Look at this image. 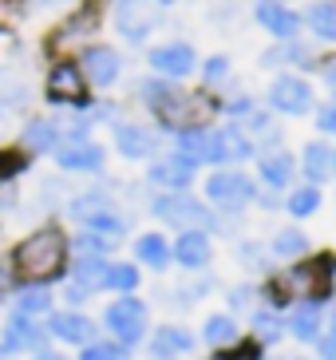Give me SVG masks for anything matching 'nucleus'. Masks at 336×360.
Returning <instances> with one entry per match:
<instances>
[{"instance_id":"nucleus-35","label":"nucleus","mask_w":336,"mask_h":360,"mask_svg":"<svg viewBox=\"0 0 336 360\" xmlns=\"http://www.w3.org/2000/svg\"><path fill=\"white\" fill-rule=\"evenodd\" d=\"M301 167H305V174L313 182H325L328 174L336 170V159H332V150L325 147V143H309L305 147V159H301Z\"/></svg>"},{"instance_id":"nucleus-42","label":"nucleus","mask_w":336,"mask_h":360,"mask_svg":"<svg viewBox=\"0 0 336 360\" xmlns=\"http://www.w3.org/2000/svg\"><path fill=\"white\" fill-rule=\"evenodd\" d=\"M281 333H285V321L277 317L273 309H257V313H253V337H257V340L273 345Z\"/></svg>"},{"instance_id":"nucleus-18","label":"nucleus","mask_w":336,"mask_h":360,"mask_svg":"<svg viewBox=\"0 0 336 360\" xmlns=\"http://www.w3.org/2000/svg\"><path fill=\"white\" fill-rule=\"evenodd\" d=\"M198 167L190 159H182L179 150H167V155H155L147 162V186H155V194H174V191H190V182H194Z\"/></svg>"},{"instance_id":"nucleus-27","label":"nucleus","mask_w":336,"mask_h":360,"mask_svg":"<svg viewBox=\"0 0 336 360\" xmlns=\"http://www.w3.org/2000/svg\"><path fill=\"white\" fill-rule=\"evenodd\" d=\"M135 265H147V269H155V274H162L170 265V242L167 233L158 230H147L135 238Z\"/></svg>"},{"instance_id":"nucleus-24","label":"nucleus","mask_w":336,"mask_h":360,"mask_svg":"<svg viewBox=\"0 0 336 360\" xmlns=\"http://www.w3.org/2000/svg\"><path fill=\"white\" fill-rule=\"evenodd\" d=\"M8 309L16 317L44 321L56 309V293H52V285H16V293L8 297Z\"/></svg>"},{"instance_id":"nucleus-21","label":"nucleus","mask_w":336,"mask_h":360,"mask_svg":"<svg viewBox=\"0 0 336 360\" xmlns=\"http://www.w3.org/2000/svg\"><path fill=\"white\" fill-rule=\"evenodd\" d=\"M174 150L194 167H218V147H214V127H186L174 135Z\"/></svg>"},{"instance_id":"nucleus-48","label":"nucleus","mask_w":336,"mask_h":360,"mask_svg":"<svg viewBox=\"0 0 336 360\" xmlns=\"http://www.w3.org/2000/svg\"><path fill=\"white\" fill-rule=\"evenodd\" d=\"M218 360H261V349L257 345H242V349H233L230 356H218Z\"/></svg>"},{"instance_id":"nucleus-12","label":"nucleus","mask_w":336,"mask_h":360,"mask_svg":"<svg viewBox=\"0 0 336 360\" xmlns=\"http://www.w3.org/2000/svg\"><path fill=\"white\" fill-rule=\"evenodd\" d=\"M111 147L119 159L127 162H150L158 155V131L143 119H123L119 115L111 123Z\"/></svg>"},{"instance_id":"nucleus-36","label":"nucleus","mask_w":336,"mask_h":360,"mask_svg":"<svg viewBox=\"0 0 336 360\" xmlns=\"http://www.w3.org/2000/svg\"><path fill=\"white\" fill-rule=\"evenodd\" d=\"M28 0H0V40H12L20 36L24 20H28Z\"/></svg>"},{"instance_id":"nucleus-4","label":"nucleus","mask_w":336,"mask_h":360,"mask_svg":"<svg viewBox=\"0 0 336 360\" xmlns=\"http://www.w3.org/2000/svg\"><path fill=\"white\" fill-rule=\"evenodd\" d=\"M36 99H44L48 111L63 115V111H75L91 99V87H87L84 72L75 60H44V75L40 87H36Z\"/></svg>"},{"instance_id":"nucleus-13","label":"nucleus","mask_w":336,"mask_h":360,"mask_svg":"<svg viewBox=\"0 0 336 360\" xmlns=\"http://www.w3.org/2000/svg\"><path fill=\"white\" fill-rule=\"evenodd\" d=\"M147 68L150 75L167 79V84H182V79H190L198 72V52L186 40H162L147 52Z\"/></svg>"},{"instance_id":"nucleus-37","label":"nucleus","mask_w":336,"mask_h":360,"mask_svg":"<svg viewBox=\"0 0 336 360\" xmlns=\"http://www.w3.org/2000/svg\"><path fill=\"white\" fill-rule=\"evenodd\" d=\"M309 28H313L321 40H336V0H321L309 8Z\"/></svg>"},{"instance_id":"nucleus-51","label":"nucleus","mask_w":336,"mask_h":360,"mask_svg":"<svg viewBox=\"0 0 336 360\" xmlns=\"http://www.w3.org/2000/svg\"><path fill=\"white\" fill-rule=\"evenodd\" d=\"M328 87H332V96H336V64L328 68Z\"/></svg>"},{"instance_id":"nucleus-17","label":"nucleus","mask_w":336,"mask_h":360,"mask_svg":"<svg viewBox=\"0 0 336 360\" xmlns=\"http://www.w3.org/2000/svg\"><path fill=\"white\" fill-rule=\"evenodd\" d=\"M44 328H48V340H60L67 349H84L99 337V321L87 317L84 309H52L44 317Z\"/></svg>"},{"instance_id":"nucleus-38","label":"nucleus","mask_w":336,"mask_h":360,"mask_svg":"<svg viewBox=\"0 0 336 360\" xmlns=\"http://www.w3.org/2000/svg\"><path fill=\"white\" fill-rule=\"evenodd\" d=\"M261 60H265V68H281V64H301V68H313V64H309V60H313V56H309V48H301L297 40H285L281 48H269V52H265Z\"/></svg>"},{"instance_id":"nucleus-49","label":"nucleus","mask_w":336,"mask_h":360,"mask_svg":"<svg viewBox=\"0 0 336 360\" xmlns=\"http://www.w3.org/2000/svg\"><path fill=\"white\" fill-rule=\"evenodd\" d=\"M316 352H321V360H336V328L328 333V337H321V345H316Z\"/></svg>"},{"instance_id":"nucleus-7","label":"nucleus","mask_w":336,"mask_h":360,"mask_svg":"<svg viewBox=\"0 0 336 360\" xmlns=\"http://www.w3.org/2000/svg\"><path fill=\"white\" fill-rule=\"evenodd\" d=\"M103 328H107V337L119 340L123 349L143 345V337H147V328H150L147 301H138L135 293H131V297H115V301L103 309Z\"/></svg>"},{"instance_id":"nucleus-28","label":"nucleus","mask_w":336,"mask_h":360,"mask_svg":"<svg viewBox=\"0 0 336 360\" xmlns=\"http://www.w3.org/2000/svg\"><path fill=\"white\" fill-rule=\"evenodd\" d=\"M79 230H91V233H99V238H107L111 245H119L127 233H131V214L119 210V206H107V210H99L95 218H87Z\"/></svg>"},{"instance_id":"nucleus-16","label":"nucleus","mask_w":336,"mask_h":360,"mask_svg":"<svg viewBox=\"0 0 336 360\" xmlns=\"http://www.w3.org/2000/svg\"><path fill=\"white\" fill-rule=\"evenodd\" d=\"M40 349H48V328H44V321H28V317L8 313V321L0 325V360L32 356V352H40Z\"/></svg>"},{"instance_id":"nucleus-10","label":"nucleus","mask_w":336,"mask_h":360,"mask_svg":"<svg viewBox=\"0 0 336 360\" xmlns=\"http://www.w3.org/2000/svg\"><path fill=\"white\" fill-rule=\"evenodd\" d=\"M75 64H79V72H84L87 87H91V96H103V91H111V87L123 79V72H127L123 52H119L115 44H107V40L87 44L84 52L75 56Z\"/></svg>"},{"instance_id":"nucleus-43","label":"nucleus","mask_w":336,"mask_h":360,"mask_svg":"<svg viewBox=\"0 0 336 360\" xmlns=\"http://www.w3.org/2000/svg\"><path fill=\"white\" fill-rule=\"evenodd\" d=\"M230 75H233V68H230V56H210V60L202 64V84H206V87L230 84Z\"/></svg>"},{"instance_id":"nucleus-6","label":"nucleus","mask_w":336,"mask_h":360,"mask_svg":"<svg viewBox=\"0 0 336 360\" xmlns=\"http://www.w3.org/2000/svg\"><path fill=\"white\" fill-rule=\"evenodd\" d=\"M150 214H155L158 222L174 226V230H221L214 210L202 198H194L190 191L155 194V198H150Z\"/></svg>"},{"instance_id":"nucleus-2","label":"nucleus","mask_w":336,"mask_h":360,"mask_svg":"<svg viewBox=\"0 0 336 360\" xmlns=\"http://www.w3.org/2000/svg\"><path fill=\"white\" fill-rule=\"evenodd\" d=\"M135 96H138V103L155 115L158 127L170 131V135H179V131H186V127H210L214 111H218V103H214L206 91H182L179 84H167V79H158V75L138 79Z\"/></svg>"},{"instance_id":"nucleus-25","label":"nucleus","mask_w":336,"mask_h":360,"mask_svg":"<svg viewBox=\"0 0 336 360\" xmlns=\"http://www.w3.org/2000/svg\"><path fill=\"white\" fill-rule=\"evenodd\" d=\"M214 147H218V167H226V162H245L253 155V143L245 139V131L238 123L214 127Z\"/></svg>"},{"instance_id":"nucleus-53","label":"nucleus","mask_w":336,"mask_h":360,"mask_svg":"<svg viewBox=\"0 0 336 360\" xmlns=\"http://www.w3.org/2000/svg\"><path fill=\"white\" fill-rule=\"evenodd\" d=\"M332 321H336V313H332Z\"/></svg>"},{"instance_id":"nucleus-22","label":"nucleus","mask_w":336,"mask_h":360,"mask_svg":"<svg viewBox=\"0 0 336 360\" xmlns=\"http://www.w3.org/2000/svg\"><path fill=\"white\" fill-rule=\"evenodd\" d=\"M194 349V333L182 325H158L147 340V352L150 360H179Z\"/></svg>"},{"instance_id":"nucleus-5","label":"nucleus","mask_w":336,"mask_h":360,"mask_svg":"<svg viewBox=\"0 0 336 360\" xmlns=\"http://www.w3.org/2000/svg\"><path fill=\"white\" fill-rule=\"evenodd\" d=\"M107 20L115 28V36L131 48H143L162 24V8L155 0H111L107 4Z\"/></svg>"},{"instance_id":"nucleus-31","label":"nucleus","mask_w":336,"mask_h":360,"mask_svg":"<svg viewBox=\"0 0 336 360\" xmlns=\"http://www.w3.org/2000/svg\"><path fill=\"white\" fill-rule=\"evenodd\" d=\"M289 333H293L297 340L321 337V305H316V301H301V305L289 313Z\"/></svg>"},{"instance_id":"nucleus-41","label":"nucleus","mask_w":336,"mask_h":360,"mask_svg":"<svg viewBox=\"0 0 336 360\" xmlns=\"http://www.w3.org/2000/svg\"><path fill=\"white\" fill-rule=\"evenodd\" d=\"M285 206H289V214H293V218H309V214L321 210V191H316V186H297V191L289 194V202H285Z\"/></svg>"},{"instance_id":"nucleus-15","label":"nucleus","mask_w":336,"mask_h":360,"mask_svg":"<svg viewBox=\"0 0 336 360\" xmlns=\"http://www.w3.org/2000/svg\"><path fill=\"white\" fill-rule=\"evenodd\" d=\"M253 182L245 179L242 170H214L210 179H206V206H214V210H226V214H238L245 210L253 202Z\"/></svg>"},{"instance_id":"nucleus-32","label":"nucleus","mask_w":336,"mask_h":360,"mask_svg":"<svg viewBox=\"0 0 336 360\" xmlns=\"http://www.w3.org/2000/svg\"><path fill=\"white\" fill-rule=\"evenodd\" d=\"M202 340L214 345V349H230L233 340H238V321H233L230 313H214V317H206V325H202Z\"/></svg>"},{"instance_id":"nucleus-20","label":"nucleus","mask_w":336,"mask_h":360,"mask_svg":"<svg viewBox=\"0 0 336 360\" xmlns=\"http://www.w3.org/2000/svg\"><path fill=\"white\" fill-rule=\"evenodd\" d=\"M214 257V245H210V233L206 230H179V238L170 242V262L182 265V269H206Z\"/></svg>"},{"instance_id":"nucleus-40","label":"nucleus","mask_w":336,"mask_h":360,"mask_svg":"<svg viewBox=\"0 0 336 360\" xmlns=\"http://www.w3.org/2000/svg\"><path fill=\"white\" fill-rule=\"evenodd\" d=\"M273 254L277 257H301V254H309V238L301 230H277V238H273Z\"/></svg>"},{"instance_id":"nucleus-52","label":"nucleus","mask_w":336,"mask_h":360,"mask_svg":"<svg viewBox=\"0 0 336 360\" xmlns=\"http://www.w3.org/2000/svg\"><path fill=\"white\" fill-rule=\"evenodd\" d=\"M158 8H174V4H182V0H155Z\"/></svg>"},{"instance_id":"nucleus-54","label":"nucleus","mask_w":336,"mask_h":360,"mask_svg":"<svg viewBox=\"0 0 336 360\" xmlns=\"http://www.w3.org/2000/svg\"><path fill=\"white\" fill-rule=\"evenodd\" d=\"M332 159H336V155H332Z\"/></svg>"},{"instance_id":"nucleus-46","label":"nucleus","mask_w":336,"mask_h":360,"mask_svg":"<svg viewBox=\"0 0 336 360\" xmlns=\"http://www.w3.org/2000/svg\"><path fill=\"white\" fill-rule=\"evenodd\" d=\"M316 127L328 131V135H336V103H328V107H321V111H316Z\"/></svg>"},{"instance_id":"nucleus-29","label":"nucleus","mask_w":336,"mask_h":360,"mask_svg":"<svg viewBox=\"0 0 336 360\" xmlns=\"http://www.w3.org/2000/svg\"><path fill=\"white\" fill-rule=\"evenodd\" d=\"M67 250H72V262H111L115 245L91 230H75V233H67Z\"/></svg>"},{"instance_id":"nucleus-3","label":"nucleus","mask_w":336,"mask_h":360,"mask_svg":"<svg viewBox=\"0 0 336 360\" xmlns=\"http://www.w3.org/2000/svg\"><path fill=\"white\" fill-rule=\"evenodd\" d=\"M103 20H107L103 0H79L75 8L56 16V24L40 36V56L44 60H75L87 44L99 40Z\"/></svg>"},{"instance_id":"nucleus-14","label":"nucleus","mask_w":336,"mask_h":360,"mask_svg":"<svg viewBox=\"0 0 336 360\" xmlns=\"http://www.w3.org/2000/svg\"><path fill=\"white\" fill-rule=\"evenodd\" d=\"M36 103V84L32 75L0 60V123H20Z\"/></svg>"},{"instance_id":"nucleus-30","label":"nucleus","mask_w":336,"mask_h":360,"mask_svg":"<svg viewBox=\"0 0 336 360\" xmlns=\"http://www.w3.org/2000/svg\"><path fill=\"white\" fill-rule=\"evenodd\" d=\"M138 285H143V274H138L135 262H107V269H103V289L107 293L131 297Z\"/></svg>"},{"instance_id":"nucleus-23","label":"nucleus","mask_w":336,"mask_h":360,"mask_svg":"<svg viewBox=\"0 0 336 360\" xmlns=\"http://www.w3.org/2000/svg\"><path fill=\"white\" fill-rule=\"evenodd\" d=\"M269 103L281 111V115H305L309 107H313V87L305 79H297V75H281L269 91Z\"/></svg>"},{"instance_id":"nucleus-45","label":"nucleus","mask_w":336,"mask_h":360,"mask_svg":"<svg viewBox=\"0 0 336 360\" xmlns=\"http://www.w3.org/2000/svg\"><path fill=\"white\" fill-rule=\"evenodd\" d=\"M16 285H20V281H16V277H12L8 262H4V257H0V305H8V297L16 293Z\"/></svg>"},{"instance_id":"nucleus-19","label":"nucleus","mask_w":336,"mask_h":360,"mask_svg":"<svg viewBox=\"0 0 336 360\" xmlns=\"http://www.w3.org/2000/svg\"><path fill=\"white\" fill-rule=\"evenodd\" d=\"M115 182H99V186H84V191H72V198L63 202L60 218H67V222H75V230L87 222V218H95L99 210H107V206H119L115 191H111Z\"/></svg>"},{"instance_id":"nucleus-9","label":"nucleus","mask_w":336,"mask_h":360,"mask_svg":"<svg viewBox=\"0 0 336 360\" xmlns=\"http://www.w3.org/2000/svg\"><path fill=\"white\" fill-rule=\"evenodd\" d=\"M52 162L63 179H99L107 170V147L99 139H63L52 150Z\"/></svg>"},{"instance_id":"nucleus-33","label":"nucleus","mask_w":336,"mask_h":360,"mask_svg":"<svg viewBox=\"0 0 336 360\" xmlns=\"http://www.w3.org/2000/svg\"><path fill=\"white\" fill-rule=\"evenodd\" d=\"M257 170H261V179L269 182V186H289L297 174V162L285 155V150H273V155H265L261 162H257Z\"/></svg>"},{"instance_id":"nucleus-34","label":"nucleus","mask_w":336,"mask_h":360,"mask_svg":"<svg viewBox=\"0 0 336 360\" xmlns=\"http://www.w3.org/2000/svg\"><path fill=\"white\" fill-rule=\"evenodd\" d=\"M36 162L24 155L16 143H0V182H20Z\"/></svg>"},{"instance_id":"nucleus-11","label":"nucleus","mask_w":336,"mask_h":360,"mask_svg":"<svg viewBox=\"0 0 336 360\" xmlns=\"http://www.w3.org/2000/svg\"><path fill=\"white\" fill-rule=\"evenodd\" d=\"M332 269H336L332 257H321V262L297 265V269H289L285 277H277V281H273V297H277V301H289V297L316 301V297L332 285Z\"/></svg>"},{"instance_id":"nucleus-50","label":"nucleus","mask_w":336,"mask_h":360,"mask_svg":"<svg viewBox=\"0 0 336 360\" xmlns=\"http://www.w3.org/2000/svg\"><path fill=\"white\" fill-rule=\"evenodd\" d=\"M28 360H72V356H63L60 349H52V345H48V349H40V352H32Z\"/></svg>"},{"instance_id":"nucleus-26","label":"nucleus","mask_w":336,"mask_h":360,"mask_svg":"<svg viewBox=\"0 0 336 360\" xmlns=\"http://www.w3.org/2000/svg\"><path fill=\"white\" fill-rule=\"evenodd\" d=\"M257 24L265 32H273L277 40H297V32H301V20L285 4H277V0H261L257 4Z\"/></svg>"},{"instance_id":"nucleus-44","label":"nucleus","mask_w":336,"mask_h":360,"mask_svg":"<svg viewBox=\"0 0 336 360\" xmlns=\"http://www.w3.org/2000/svg\"><path fill=\"white\" fill-rule=\"evenodd\" d=\"M79 0H28L32 16H63L67 8H75Z\"/></svg>"},{"instance_id":"nucleus-8","label":"nucleus","mask_w":336,"mask_h":360,"mask_svg":"<svg viewBox=\"0 0 336 360\" xmlns=\"http://www.w3.org/2000/svg\"><path fill=\"white\" fill-rule=\"evenodd\" d=\"M12 143H16L32 162L36 159H52V150L63 143V119L56 115V111H28V115L16 123Z\"/></svg>"},{"instance_id":"nucleus-1","label":"nucleus","mask_w":336,"mask_h":360,"mask_svg":"<svg viewBox=\"0 0 336 360\" xmlns=\"http://www.w3.org/2000/svg\"><path fill=\"white\" fill-rule=\"evenodd\" d=\"M8 262L12 277L20 285H56L63 274H67V262H72V250H67V230L60 222H40L24 230L16 242L8 245Z\"/></svg>"},{"instance_id":"nucleus-47","label":"nucleus","mask_w":336,"mask_h":360,"mask_svg":"<svg viewBox=\"0 0 336 360\" xmlns=\"http://www.w3.org/2000/svg\"><path fill=\"white\" fill-rule=\"evenodd\" d=\"M238 262L242 265H261V250H257L253 242H242L238 245Z\"/></svg>"},{"instance_id":"nucleus-39","label":"nucleus","mask_w":336,"mask_h":360,"mask_svg":"<svg viewBox=\"0 0 336 360\" xmlns=\"http://www.w3.org/2000/svg\"><path fill=\"white\" fill-rule=\"evenodd\" d=\"M79 360H131V349H123V345L111 340V337H95L91 345L79 349Z\"/></svg>"}]
</instances>
